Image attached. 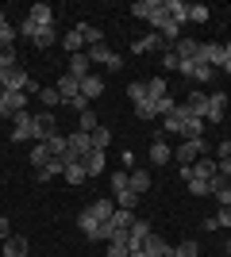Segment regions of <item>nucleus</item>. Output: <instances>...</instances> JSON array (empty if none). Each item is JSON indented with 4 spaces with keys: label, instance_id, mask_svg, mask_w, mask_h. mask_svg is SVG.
<instances>
[{
    "label": "nucleus",
    "instance_id": "f257e3e1",
    "mask_svg": "<svg viewBox=\"0 0 231 257\" xmlns=\"http://www.w3.org/2000/svg\"><path fill=\"white\" fill-rule=\"evenodd\" d=\"M177 73H185V77H193L197 85H212L216 77H220V69H212L208 62H181L177 58Z\"/></svg>",
    "mask_w": 231,
    "mask_h": 257
},
{
    "label": "nucleus",
    "instance_id": "f03ea898",
    "mask_svg": "<svg viewBox=\"0 0 231 257\" xmlns=\"http://www.w3.org/2000/svg\"><path fill=\"white\" fill-rule=\"evenodd\" d=\"M12 142H35V115L31 111H16L12 115Z\"/></svg>",
    "mask_w": 231,
    "mask_h": 257
},
{
    "label": "nucleus",
    "instance_id": "7ed1b4c3",
    "mask_svg": "<svg viewBox=\"0 0 231 257\" xmlns=\"http://www.w3.org/2000/svg\"><path fill=\"white\" fill-rule=\"evenodd\" d=\"M89 62H93V65H104V69H112V73H120V69H123V58H120V54H112L104 43H100V46H89Z\"/></svg>",
    "mask_w": 231,
    "mask_h": 257
},
{
    "label": "nucleus",
    "instance_id": "20e7f679",
    "mask_svg": "<svg viewBox=\"0 0 231 257\" xmlns=\"http://www.w3.org/2000/svg\"><path fill=\"white\" fill-rule=\"evenodd\" d=\"M31 77L23 73L20 65H12V69H0V92H23Z\"/></svg>",
    "mask_w": 231,
    "mask_h": 257
},
{
    "label": "nucleus",
    "instance_id": "39448f33",
    "mask_svg": "<svg viewBox=\"0 0 231 257\" xmlns=\"http://www.w3.org/2000/svg\"><path fill=\"white\" fill-rule=\"evenodd\" d=\"M89 150H93V139H89L85 131H73V135H66V158L81 161Z\"/></svg>",
    "mask_w": 231,
    "mask_h": 257
},
{
    "label": "nucleus",
    "instance_id": "423d86ee",
    "mask_svg": "<svg viewBox=\"0 0 231 257\" xmlns=\"http://www.w3.org/2000/svg\"><path fill=\"white\" fill-rule=\"evenodd\" d=\"M204 150H208V146H204V139H197V142L185 139V142H181V146L174 150V158H177V165H193V161H197Z\"/></svg>",
    "mask_w": 231,
    "mask_h": 257
},
{
    "label": "nucleus",
    "instance_id": "0eeeda50",
    "mask_svg": "<svg viewBox=\"0 0 231 257\" xmlns=\"http://www.w3.org/2000/svg\"><path fill=\"white\" fill-rule=\"evenodd\" d=\"M154 50H170V43H166L158 31H150V35H143V39L131 43V54H154Z\"/></svg>",
    "mask_w": 231,
    "mask_h": 257
},
{
    "label": "nucleus",
    "instance_id": "6e6552de",
    "mask_svg": "<svg viewBox=\"0 0 231 257\" xmlns=\"http://www.w3.org/2000/svg\"><path fill=\"white\" fill-rule=\"evenodd\" d=\"M181 111H185V115H193V119H204L208 115V92H189V100L185 104H181Z\"/></svg>",
    "mask_w": 231,
    "mask_h": 257
},
{
    "label": "nucleus",
    "instance_id": "1a4fd4ad",
    "mask_svg": "<svg viewBox=\"0 0 231 257\" xmlns=\"http://www.w3.org/2000/svg\"><path fill=\"white\" fill-rule=\"evenodd\" d=\"M174 54L181 58V62H200V54H204V43H200V39H177Z\"/></svg>",
    "mask_w": 231,
    "mask_h": 257
},
{
    "label": "nucleus",
    "instance_id": "9d476101",
    "mask_svg": "<svg viewBox=\"0 0 231 257\" xmlns=\"http://www.w3.org/2000/svg\"><path fill=\"white\" fill-rule=\"evenodd\" d=\"M0 253L4 257H27L31 253V246H27V234H12L0 242Z\"/></svg>",
    "mask_w": 231,
    "mask_h": 257
},
{
    "label": "nucleus",
    "instance_id": "9b49d317",
    "mask_svg": "<svg viewBox=\"0 0 231 257\" xmlns=\"http://www.w3.org/2000/svg\"><path fill=\"white\" fill-rule=\"evenodd\" d=\"M58 127H54V115L50 111H39L35 115V142H46V139H54Z\"/></svg>",
    "mask_w": 231,
    "mask_h": 257
},
{
    "label": "nucleus",
    "instance_id": "f8f14e48",
    "mask_svg": "<svg viewBox=\"0 0 231 257\" xmlns=\"http://www.w3.org/2000/svg\"><path fill=\"white\" fill-rule=\"evenodd\" d=\"M85 211L93 215L97 223H108L112 215H116V200H108V196H100V200H93V204H89Z\"/></svg>",
    "mask_w": 231,
    "mask_h": 257
},
{
    "label": "nucleus",
    "instance_id": "ddd939ff",
    "mask_svg": "<svg viewBox=\"0 0 231 257\" xmlns=\"http://www.w3.org/2000/svg\"><path fill=\"white\" fill-rule=\"evenodd\" d=\"M170 161H174V150H170L166 135H158V139L150 142V165H170Z\"/></svg>",
    "mask_w": 231,
    "mask_h": 257
},
{
    "label": "nucleus",
    "instance_id": "4468645a",
    "mask_svg": "<svg viewBox=\"0 0 231 257\" xmlns=\"http://www.w3.org/2000/svg\"><path fill=\"white\" fill-rule=\"evenodd\" d=\"M223 115H227V96H223V92H212V96H208V115H204V123H223Z\"/></svg>",
    "mask_w": 231,
    "mask_h": 257
},
{
    "label": "nucleus",
    "instance_id": "2eb2a0df",
    "mask_svg": "<svg viewBox=\"0 0 231 257\" xmlns=\"http://www.w3.org/2000/svg\"><path fill=\"white\" fill-rule=\"evenodd\" d=\"M27 20H31L35 27H54V8L39 0V4H31V12H27Z\"/></svg>",
    "mask_w": 231,
    "mask_h": 257
},
{
    "label": "nucleus",
    "instance_id": "dca6fc26",
    "mask_svg": "<svg viewBox=\"0 0 231 257\" xmlns=\"http://www.w3.org/2000/svg\"><path fill=\"white\" fill-rule=\"evenodd\" d=\"M162 0H135V4H131V16H139V20H146V23H150L154 20V16H162Z\"/></svg>",
    "mask_w": 231,
    "mask_h": 257
},
{
    "label": "nucleus",
    "instance_id": "f3484780",
    "mask_svg": "<svg viewBox=\"0 0 231 257\" xmlns=\"http://www.w3.org/2000/svg\"><path fill=\"white\" fill-rule=\"evenodd\" d=\"M54 88H58V96H62V104H66V100H73V96H81V81H77L73 73H62Z\"/></svg>",
    "mask_w": 231,
    "mask_h": 257
},
{
    "label": "nucleus",
    "instance_id": "a211bd4d",
    "mask_svg": "<svg viewBox=\"0 0 231 257\" xmlns=\"http://www.w3.org/2000/svg\"><path fill=\"white\" fill-rule=\"evenodd\" d=\"M77 226H81V234H85L89 242H100V238H104V230H100L104 223H97V219H93L89 211H81V215H77Z\"/></svg>",
    "mask_w": 231,
    "mask_h": 257
},
{
    "label": "nucleus",
    "instance_id": "6ab92c4d",
    "mask_svg": "<svg viewBox=\"0 0 231 257\" xmlns=\"http://www.w3.org/2000/svg\"><path fill=\"white\" fill-rule=\"evenodd\" d=\"M185 111H181V104L174 107V111H170V115H162V135H181V131H185Z\"/></svg>",
    "mask_w": 231,
    "mask_h": 257
},
{
    "label": "nucleus",
    "instance_id": "aec40b11",
    "mask_svg": "<svg viewBox=\"0 0 231 257\" xmlns=\"http://www.w3.org/2000/svg\"><path fill=\"white\" fill-rule=\"evenodd\" d=\"M170 249H174V246H170L162 234H154V230L146 234V242H143V253H146V257H166Z\"/></svg>",
    "mask_w": 231,
    "mask_h": 257
},
{
    "label": "nucleus",
    "instance_id": "412c9836",
    "mask_svg": "<svg viewBox=\"0 0 231 257\" xmlns=\"http://www.w3.org/2000/svg\"><path fill=\"white\" fill-rule=\"evenodd\" d=\"M81 96H85V100H100V96H104V77L89 73L85 81H81Z\"/></svg>",
    "mask_w": 231,
    "mask_h": 257
},
{
    "label": "nucleus",
    "instance_id": "4be33fe9",
    "mask_svg": "<svg viewBox=\"0 0 231 257\" xmlns=\"http://www.w3.org/2000/svg\"><path fill=\"white\" fill-rule=\"evenodd\" d=\"M200 62H208L212 69H220V65L227 62V50H223V43H204V54H200Z\"/></svg>",
    "mask_w": 231,
    "mask_h": 257
},
{
    "label": "nucleus",
    "instance_id": "5701e85b",
    "mask_svg": "<svg viewBox=\"0 0 231 257\" xmlns=\"http://www.w3.org/2000/svg\"><path fill=\"white\" fill-rule=\"evenodd\" d=\"M81 165H85L89 177H100V173H104V165H108V158H104V150H89L85 158H81Z\"/></svg>",
    "mask_w": 231,
    "mask_h": 257
},
{
    "label": "nucleus",
    "instance_id": "b1692460",
    "mask_svg": "<svg viewBox=\"0 0 231 257\" xmlns=\"http://www.w3.org/2000/svg\"><path fill=\"white\" fill-rule=\"evenodd\" d=\"M66 73H73L77 81H85L89 73H93V62H89V54H69V69Z\"/></svg>",
    "mask_w": 231,
    "mask_h": 257
},
{
    "label": "nucleus",
    "instance_id": "393cba45",
    "mask_svg": "<svg viewBox=\"0 0 231 257\" xmlns=\"http://www.w3.org/2000/svg\"><path fill=\"white\" fill-rule=\"evenodd\" d=\"M35 165V169H46V165H50V161H54V154H50V146H46V142H35L31 146V158H27Z\"/></svg>",
    "mask_w": 231,
    "mask_h": 257
},
{
    "label": "nucleus",
    "instance_id": "a878e982",
    "mask_svg": "<svg viewBox=\"0 0 231 257\" xmlns=\"http://www.w3.org/2000/svg\"><path fill=\"white\" fill-rule=\"evenodd\" d=\"M162 4H166V16H170L177 27L189 20V4H185V0H162Z\"/></svg>",
    "mask_w": 231,
    "mask_h": 257
},
{
    "label": "nucleus",
    "instance_id": "bb28decb",
    "mask_svg": "<svg viewBox=\"0 0 231 257\" xmlns=\"http://www.w3.org/2000/svg\"><path fill=\"white\" fill-rule=\"evenodd\" d=\"M146 188H150V173H146V169H131V192L146 196Z\"/></svg>",
    "mask_w": 231,
    "mask_h": 257
},
{
    "label": "nucleus",
    "instance_id": "cd10ccee",
    "mask_svg": "<svg viewBox=\"0 0 231 257\" xmlns=\"http://www.w3.org/2000/svg\"><path fill=\"white\" fill-rule=\"evenodd\" d=\"M100 127V119H97V111L93 107H85L81 115H77V131H85V135H93V131Z\"/></svg>",
    "mask_w": 231,
    "mask_h": 257
},
{
    "label": "nucleus",
    "instance_id": "c85d7f7f",
    "mask_svg": "<svg viewBox=\"0 0 231 257\" xmlns=\"http://www.w3.org/2000/svg\"><path fill=\"white\" fill-rule=\"evenodd\" d=\"M62 46H66L69 54H85V39H81V31H66V39H62Z\"/></svg>",
    "mask_w": 231,
    "mask_h": 257
},
{
    "label": "nucleus",
    "instance_id": "c756f323",
    "mask_svg": "<svg viewBox=\"0 0 231 257\" xmlns=\"http://www.w3.org/2000/svg\"><path fill=\"white\" fill-rule=\"evenodd\" d=\"M31 43L39 46V50H50V46L58 43V35H54V27H39V35H35Z\"/></svg>",
    "mask_w": 231,
    "mask_h": 257
},
{
    "label": "nucleus",
    "instance_id": "7c9ffc66",
    "mask_svg": "<svg viewBox=\"0 0 231 257\" xmlns=\"http://www.w3.org/2000/svg\"><path fill=\"white\" fill-rule=\"evenodd\" d=\"M139 200H143V196H135L131 188L116 192V207H123V211H135V207H139Z\"/></svg>",
    "mask_w": 231,
    "mask_h": 257
},
{
    "label": "nucleus",
    "instance_id": "2f4dec72",
    "mask_svg": "<svg viewBox=\"0 0 231 257\" xmlns=\"http://www.w3.org/2000/svg\"><path fill=\"white\" fill-rule=\"evenodd\" d=\"M162 96H170L166 92V77H150L146 81V100H162Z\"/></svg>",
    "mask_w": 231,
    "mask_h": 257
},
{
    "label": "nucleus",
    "instance_id": "473e14b6",
    "mask_svg": "<svg viewBox=\"0 0 231 257\" xmlns=\"http://www.w3.org/2000/svg\"><path fill=\"white\" fill-rule=\"evenodd\" d=\"M62 177H66L69 184H85V181H89V173H85V165H81V161H73V165H66V173H62Z\"/></svg>",
    "mask_w": 231,
    "mask_h": 257
},
{
    "label": "nucleus",
    "instance_id": "72a5a7b5",
    "mask_svg": "<svg viewBox=\"0 0 231 257\" xmlns=\"http://www.w3.org/2000/svg\"><path fill=\"white\" fill-rule=\"evenodd\" d=\"M108 181H112V192H123V188H131V169H116Z\"/></svg>",
    "mask_w": 231,
    "mask_h": 257
},
{
    "label": "nucleus",
    "instance_id": "f704fd0d",
    "mask_svg": "<svg viewBox=\"0 0 231 257\" xmlns=\"http://www.w3.org/2000/svg\"><path fill=\"white\" fill-rule=\"evenodd\" d=\"M204 127H208L204 119H193V115H189V119H185V131H181V135H185V139H193V142H197L200 135H204Z\"/></svg>",
    "mask_w": 231,
    "mask_h": 257
},
{
    "label": "nucleus",
    "instance_id": "c9c22d12",
    "mask_svg": "<svg viewBox=\"0 0 231 257\" xmlns=\"http://www.w3.org/2000/svg\"><path fill=\"white\" fill-rule=\"evenodd\" d=\"M77 31H81V39H85L89 46H100V39H104V31H100V27H93V23H81Z\"/></svg>",
    "mask_w": 231,
    "mask_h": 257
},
{
    "label": "nucleus",
    "instance_id": "e433bc0d",
    "mask_svg": "<svg viewBox=\"0 0 231 257\" xmlns=\"http://www.w3.org/2000/svg\"><path fill=\"white\" fill-rule=\"evenodd\" d=\"M4 104H8V111L16 115V111H27V92H4Z\"/></svg>",
    "mask_w": 231,
    "mask_h": 257
},
{
    "label": "nucleus",
    "instance_id": "4c0bfd02",
    "mask_svg": "<svg viewBox=\"0 0 231 257\" xmlns=\"http://www.w3.org/2000/svg\"><path fill=\"white\" fill-rule=\"evenodd\" d=\"M174 257H200V246L193 242V238H185V242H177V246H174Z\"/></svg>",
    "mask_w": 231,
    "mask_h": 257
},
{
    "label": "nucleus",
    "instance_id": "58836bf2",
    "mask_svg": "<svg viewBox=\"0 0 231 257\" xmlns=\"http://www.w3.org/2000/svg\"><path fill=\"white\" fill-rule=\"evenodd\" d=\"M89 139H93V150H108V142H112V131H108V127H97L93 135H89Z\"/></svg>",
    "mask_w": 231,
    "mask_h": 257
},
{
    "label": "nucleus",
    "instance_id": "ea45409f",
    "mask_svg": "<svg viewBox=\"0 0 231 257\" xmlns=\"http://www.w3.org/2000/svg\"><path fill=\"white\" fill-rule=\"evenodd\" d=\"M127 100H131V104H143L146 100V81H131V85H127Z\"/></svg>",
    "mask_w": 231,
    "mask_h": 257
},
{
    "label": "nucleus",
    "instance_id": "a19ab883",
    "mask_svg": "<svg viewBox=\"0 0 231 257\" xmlns=\"http://www.w3.org/2000/svg\"><path fill=\"white\" fill-rule=\"evenodd\" d=\"M135 115L143 119V123H150V119H158V111H154V100H143V104H135Z\"/></svg>",
    "mask_w": 231,
    "mask_h": 257
},
{
    "label": "nucleus",
    "instance_id": "79ce46f5",
    "mask_svg": "<svg viewBox=\"0 0 231 257\" xmlns=\"http://www.w3.org/2000/svg\"><path fill=\"white\" fill-rule=\"evenodd\" d=\"M12 65H16V46L0 43V69H12Z\"/></svg>",
    "mask_w": 231,
    "mask_h": 257
},
{
    "label": "nucleus",
    "instance_id": "37998d69",
    "mask_svg": "<svg viewBox=\"0 0 231 257\" xmlns=\"http://www.w3.org/2000/svg\"><path fill=\"white\" fill-rule=\"evenodd\" d=\"M189 20L193 23H208V4H189Z\"/></svg>",
    "mask_w": 231,
    "mask_h": 257
},
{
    "label": "nucleus",
    "instance_id": "c03bdc74",
    "mask_svg": "<svg viewBox=\"0 0 231 257\" xmlns=\"http://www.w3.org/2000/svg\"><path fill=\"white\" fill-rule=\"evenodd\" d=\"M227 177H220V173H216V177H212V181H208V196H220V192H227Z\"/></svg>",
    "mask_w": 231,
    "mask_h": 257
},
{
    "label": "nucleus",
    "instance_id": "a18cd8bd",
    "mask_svg": "<svg viewBox=\"0 0 231 257\" xmlns=\"http://www.w3.org/2000/svg\"><path fill=\"white\" fill-rule=\"evenodd\" d=\"M46 146H50V154H54V158H62V154H66V135H54V139H46Z\"/></svg>",
    "mask_w": 231,
    "mask_h": 257
},
{
    "label": "nucleus",
    "instance_id": "49530a36",
    "mask_svg": "<svg viewBox=\"0 0 231 257\" xmlns=\"http://www.w3.org/2000/svg\"><path fill=\"white\" fill-rule=\"evenodd\" d=\"M174 107H177V100H174V96H162V100H154V111H158V115H170Z\"/></svg>",
    "mask_w": 231,
    "mask_h": 257
},
{
    "label": "nucleus",
    "instance_id": "de8ad7c7",
    "mask_svg": "<svg viewBox=\"0 0 231 257\" xmlns=\"http://www.w3.org/2000/svg\"><path fill=\"white\" fill-rule=\"evenodd\" d=\"M39 100H43V104H50V107H54V104H62V96H58V88H50V85H46L43 92H39Z\"/></svg>",
    "mask_w": 231,
    "mask_h": 257
},
{
    "label": "nucleus",
    "instance_id": "09e8293b",
    "mask_svg": "<svg viewBox=\"0 0 231 257\" xmlns=\"http://www.w3.org/2000/svg\"><path fill=\"white\" fill-rule=\"evenodd\" d=\"M20 35H23V39H35V35H39V27H35V23L27 20V16H23V23H20Z\"/></svg>",
    "mask_w": 231,
    "mask_h": 257
},
{
    "label": "nucleus",
    "instance_id": "8fccbe9b",
    "mask_svg": "<svg viewBox=\"0 0 231 257\" xmlns=\"http://www.w3.org/2000/svg\"><path fill=\"white\" fill-rule=\"evenodd\" d=\"M193 196H208V181H185Z\"/></svg>",
    "mask_w": 231,
    "mask_h": 257
},
{
    "label": "nucleus",
    "instance_id": "3c124183",
    "mask_svg": "<svg viewBox=\"0 0 231 257\" xmlns=\"http://www.w3.org/2000/svg\"><path fill=\"white\" fill-rule=\"evenodd\" d=\"M162 69H177V54H174V50L162 54Z\"/></svg>",
    "mask_w": 231,
    "mask_h": 257
},
{
    "label": "nucleus",
    "instance_id": "603ef678",
    "mask_svg": "<svg viewBox=\"0 0 231 257\" xmlns=\"http://www.w3.org/2000/svg\"><path fill=\"white\" fill-rule=\"evenodd\" d=\"M66 104H69V107H73L77 115H81V111H85V107H89V100H85V96H73V100H66Z\"/></svg>",
    "mask_w": 231,
    "mask_h": 257
},
{
    "label": "nucleus",
    "instance_id": "864d4df0",
    "mask_svg": "<svg viewBox=\"0 0 231 257\" xmlns=\"http://www.w3.org/2000/svg\"><path fill=\"white\" fill-rule=\"evenodd\" d=\"M223 158H231V142H227V139L216 146V161H223Z\"/></svg>",
    "mask_w": 231,
    "mask_h": 257
},
{
    "label": "nucleus",
    "instance_id": "5fc2aeb1",
    "mask_svg": "<svg viewBox=\"0 0 231 257\" xmlns=\"http://www.w3.org/2000/svg\"><path fill=\"white\" fill-rule=\"evenodd\" d=\"M216 223H220V226H231V207H220V211H216Z\"/></svg>",
    "mask_w": 231,
    "mask_h": 257
},
{
    "label": "nucleus",
    "instance_id": "6e6d98bb",
    "mask_svg": "<svg viewBox=\"0 0 231 257\" xmlns=\"http://www.w3.org/2000/svg\"><path fill=\"white\" fill-rule=\"evenodd\" d=\"M216 169H220V177H227V181H231V158H223V161H216Z\"/></svg>",
    "mask_w": 231,
    "mask_h": 257
},
{
    "label": "nucleus",
    "instance_id": "4d7b16f0",
    "mask_svg": "<svg viewBox=\"0 0 231 257\" xmlns=\"http://www.w3.org/2000/svg\"><path fill=\"white\" fill-rule=\"evenodd\" d=\"M4 238H12V223L4 219V215H0V242H4Z\"/></svg>",
    "mask_w": 231,
    "mask_h": 257
},
{
    "label": "nucleus",
    "instance_id": "13d9d810",
    "mask_svg": "<svg viewBox=\"0 0 231 257\" xmlns=\"http://www.w3.org/2000/svg\"><path fill=\"white\" fill-rule=\"evenodd\" d=\"M216 200H220V207H231V184H227V192H220Z\"/></svg>",
    "mask_w": 231,
    "mask_h": 257
},
{
    "label": "nucleus",
    "instance_id": "bf43d9fd",
    "mask_svg": "<svg viewBox=\"0 0 231 257\" xmlns=\"http://www.w3.org/2000/svg\"><path fill=\"white\" fill-rule=\"evenodd\" d=\"M0 115H12V111H8V104H4V92H0Z\"/></svg>",
    "mask_w": 231,
    "mask_h": 257
},
{
    "label": "nucleus",
    "instance_id": "052dcab7",
    "mask_svg": "<svg viewBox=\"0 0 231 257\" xmlns=\"http://www.w3.org/2000/svg\"><path fill=\"white\" fill-rule=\"evenodd\" d=\"M220 73H227V77H231V58H227V62L220 65Z\"/></svg>",
    "mask_w": 231,
    "mask_h": 257
},
{
    "label": "nucleus",
    "instance_id": "680f3d73",
    "mask_svg": "<svg viewBox=\"0 0 231 257\" xmlns=\"http://www.w3.org/2000/svg\"><path fill=\"white\" fill-rule=\"evenodd\" d=\"M4 27H8V16H4V12H0V31H4Z\"/></svg>",
    "mask_w": 231,
    "mask_h": 257
},
{
    "label": "nucleus",
    "instance_id": "e2e57ef3",
    "mask_svg": "<svg viewBox=\"0 0 231 257\" xmlns=\"http://www.w3.org/2000/svg\"><path fill=\"white\" fill-rule=\"evenodd\" d=\"M223 50H227V58H231V39H227V43H223Z\"/></svg>",
    "mask_w": 231,
    "mask_h": 257
},
{
    "label": "nucleus",
    "instance_id": "0e129e2a",
    "mask_svg": "<svg viewBox=\"0 0 231 257\" xmlns=\"http://www.w3.org/2000/svg\"><path fill=\"white\" fill-rule=\"evenodd\" d=\"M223 249H227V257H231V238H227V246H223Z\"/></svg>",
    "mask_w": 231,
    "mask_h": 257
},
{
    "label": "nucleus",
    "instance_id": "69168bd1",
    "mask_svg": "<svg viewBox=\"0 0 231 257\" xmlns=\"http://www.w3.org/2000/svg\"><path fill=\"white\" fill-rule=\"evenodd\" d=\"M166 257H174V249H170V253H166Z\"/></svg>",
    "mask_w": 231,
    "mask_h": 257
},
{
    "label": "nucleus",
    "instance_id": "338daca9",
    "mask_svg": "<svg viewBox=\"0 0 231 257\" xmlns=\"http://www.w3.org/2000/svg\"><path fill=\"white\" fill-rule=\"evenodd\" d=\"M27 257H31V253H27Z\"/></svg>",
    "mask_w": 231,
    "mask_h": 257
}]
</instances>
